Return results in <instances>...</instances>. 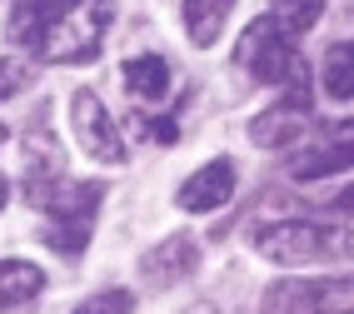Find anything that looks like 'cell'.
Returning <instances> with one entry per match:
<instances>
[{
	"label": "cell",
	"instance_id": "6da1fadb",
	"mask_svg": "<svg viewBox=\"0 0 354 314\" xmlns=\"http://www.w3.org/2000/svg\"><path fill=\"white\" fill-rule=\"evenodd\" d=\"M26 205L45 214V245L65 259H80L90 234H95V214L105 200V185L100 180H26Z\"/></svg>",
	"mask_w": 354,
	"mask_h": 314
},
{
	"label": "cell",
	"instance_id": "7a4b0ae2",
	"mask_svg": "<svg viewBox=\"0 0 354 314\" xmlns=\"http://www.w3.org/2000/svg\"><path fill=\"white\" fill-rule=\"evenodd\" d=\"M110 20H115L110 0H65V6L50 10L35 50L45 65H90L105 45Z\"/></svg>",
	"mask_w": 354,
	"mask_h": 314
},
{
	"label": "cell",
	"instance_id": "3957f363",
	"mask_svg": "<svg viewBox=\"0 0 354 314\" xmlns=\"http://www.w3.org/2000/svg\"><path fill=\"white\" fill-rule=\"evenodd\" d=\"M254 255L285 270H304V264H335L354 255V239L339 225L319 220H270L254 230Z\"/></svg>",
	"mask_w": 354,
	"mask_h": 314
},
{
	"label": "cell",
	"instance_id": "277c9868",
	"mask_svg": "<svg viewBox=\"0 0 354 314\" xmlns=\"http://www.w3.org/2000/svg\"><path fill=\"white\" fill-rule=\"evenodd\" d=\"M234 60H240L259 85L310 90V70H304V55H299L295 35L274 30L270 20H254V26L245 30V40H240V50H234Z\"/></svg>",
	"mask_w": 354,
	"mask_h": 314
},
{
	"label": "cell",
	"instance_id": "5b68a950",
	"mask_svg": "<svg viewBox=\"0 0 354 314\" xmlns=\"http://www.w3.org/2000/svg\"><path fill=\"white\" fill-rule=\"evenodd\" d=\"M259 314H354V275L279 279L265 289Z\"/></svg>",
	"mask_w": 354,
	"mask_h": 314
},
{
	"label": "cell",
	"instance_id": "8992f818",
	"mask_svg": "<svg viewBox=\"0 0 354 314\" xmlns=\"http://www.w3.org/2000/svg\"><path fill=\"white\" fill-rule=\"evenodd\" d=\"M70 130H75L80 150L100 165H125V135H120V120H110L100 90L80 85L70 95Z\"/></svg>",
	"mask_w": 354,
	"mask_h": 314
},
{
	"label": "cell",
	"instance_id": "52a82bcc",
	"mask_svg": "<svg viewBox=\"0 0 354 314\" xmlns=\"http://www.w3.org/2000/svg\"><path fill=\"white\" fill-rule=\"evenodd\" d=\"M234 190H240V170H234L230 155H220V160H205L200 170L180 185L175 205L190 210V214H209V210H225L234 200Z\"/></svg>",
	"mask_w": 354,
	"mask_h": 314
},
{
	"label": "cell",
	"instance_id": "ba28073f",
	"mask_svg": "<svg viewBox=\"0 0 354 314\" xmlns=\"http://www.w3.org/2000/svg\"><path fill=\"white\" fill-rule=\"evenodd\" d=\"M304 125H310V90H290V100H279L250 120V140L259 150H290L304 135Z\"/></svg>",
	"mask_w": 354,
	"mask_h": 314
},
{
	"label": "cell",
	"instance_id": "9c48e42d",
	"mask_svg": "<svg viewBox=\"0 0 354 314\" xmlns=\"http://www.w3.org/2000/svg\"><path fill=\"white\" fill-rule=\"evenodd\" d=\"M195 270H200V239L195 234H170V239H160V245H150L140 255V275H145L155 289L175 284V279L195 275Z\"/></svg>",
	"mask_w": 354,
	"mask_h": 314
},
{
	"label": "cell",
	"instance_id": "30bf717a",
	"mask_svg": "<svg viewBox=\"0 0 354 314\" xmlns=\"http://www.w3.org/2000/svg\"><path fill=\"white\" fill-rule=\"evenodd\" d=\"M349 165H354V120H344L335 135H324L315 150H304L290 165V175L295 180H324V175H335V170H349Z\"/></svg>",
	"mask_w": 354,
	"mask_h": 314
},
{
	"label": "cell",
	"instance_id": "8fae6325",
	"mask_svg": "<svg viewBox=\"0 0 354 314\" xmlns=\"http://www.w3.org/2000/svg\"><path fill=\"white\" fill-rule=\"evenodd\" d=\"M230 15H234V0H180V20H185V35H190L195 50L220 45Z\"/></svg>",
	"mask_w": 354,
	"mask_h": 314
},
{
	"label": "cell",
	"instance_id": "7c38bea8",
	"mask_svg": "<svg viewBox=\"0 0 354 314\" xmlns=\"http://www.w3.org/2000/svg\"><path fill=\"white\" fill-rule=\"evenodd\" d=\"M120 75H125V90H130L135 105H155L175 90V75H170V65H165V55H130Z\"/></svg>",
	"mask_w": 354,
	"mask_h": 314
},
{
	"label": "cell",
	"instance_id": "4fadbf2b",
	"mask_svg": "<svg viewBox=\"0 0 354 314\" xmlns=\"http://www.w3.org/2000/svg\"><path fill=\"white\" fill-rule=\"evenodd\" d=\"M45 295V270L35 259H0V309H20Z\"/></svg>",
	"mask_w": 354,
	"mask_h": 314
},
{
	"label": "cell",
	"instance_id": "5bb4252c",
	"mask_svg": "<svg viewBox=\"0 0 354 314\" xmlns=\"http://www.w3.org/2000/svg\"><path fill=\"white\" fill-rule=\"evenodd\" d=\"M319 90L335 105H354V40H335L319 65Z\"/></svg>",
	"mask_w": 354,
	"mask_h": 314
},
{
	"label": "cell",
	"instance_id": "9a60e30c",
	"mask_svg": "<svg viewBox=\"0 0 354 314\" xmlns=\"http://www.w3.org/2000/svg\"><path fill=\"white\" fill-rule=\"evenodd\" d=\"M20 150H26V180H55L65 175V150L50 130H30L20 140Z\"/></svg>",
	"mask_w": 354,
	"mask_h": 314
},
{
	"label": "cell",
	"instance_id": "2e32d148",
	"mask_svg": "<svg viewBox=\"0 0 354 314\" xmlns=\"http://www.w3.org/2000/svg\"><path fill=\"white\" fill-rule=\"evenodd\" d=\"M319 15H324V0H270V10H265L270 26L285 30V35H295V40L304 30H315Z\"/></svg>",
	"mask_w": 354,
	"mask_h": 314
},
{
	"label": "cell",
	"instance_id": "e0dca14e",
	"mask_svg": "<svg viewBox=\"0 0 354 314\" xmlns=\"http://www.w3.org/2000/svg\"><path fill=\"white\" fill-rule=\"evenodd\" d=\"M70 314H135V295H130V289H100V295H90Z\"/></svg>",
	"mask_w": 354,
	"mask_h": 314
},
{
	"label": "cell",
	"instance_id": "ac0fdd59",
	"mask_svg": "<svg viewBox=\"0 0 354 314\" xmlns=\"http://www.w3.org/2000/svg\"><path fill=\"white\" fill-rule=\"evenodd\" d=\"M130 135L135 140H155V145H170L175 135H180V125H175V120L170 115H130Z\"/></svg>",
	"mask_w": 354,
	"mask_h": 314
},
{
	"label": "cell",
	"instance_id": "d6986e66",
	"mask_svg": "<svg viewBox=\"0 0 354 314\" xmlns=\"http://www.w3.org/2000/svg\"><path fill=\"white\" fill-rule=\"evenodd\" d=\"M26 85H30V65L15 55H0V100H15Z\"/></svg>",
	"mask_w": 354,
	"mask_h": 314
},
{
	"label": "cell",
	"instance_id": "ffe728a7",
	"mask_svg": "<svg viewBox=\"0 0 354 314\" xmlns=\"http://www.w3.org/2000/svg\"><path fill=\"white\" fill-rule=\"evenodd\" d=\"M329 205H335L339 214H354V185H344V190H339V195L329 200Z\"/></svg>",
	"mask_w": 354,
	"mask_h": 314
},
{
	"label": "cell",
	"instance_id": "44dd1931",
	"mask_svg": "<svg viewBox=\"0 0 354 314\" xmlns=\"http://www.w3.org/2000/svg\"><path fill=\"white\" fill-rule=\"evenodd\" d=\"M6 200H10V180L0 175V210H6Z\"/></svg>",
	"mask_w": 354,
	"mask_h": 314
},
{
	"label": "cell",
	"instance_id": "7402d4cb",
	"mask_svg": "<svg viewBox=\"0 0 354 314\" xmlns=\"http://www.w3.org/2000/svg\"><path fill=\"white\" fill-rule=\"evenodd\" d=\"M190 314H215V309H209V304H195V309H190Z\"/></svg>",
	"mask_w": 354,
	"mask_h": 314
},
{
	"label": "cell",
	"instance_id": "603a6c76",
	"mask_svg": "<svg viewBox=\"0 0 354 314\" xmlns=\"http://www.w3.org/2000/svg\"><path fill=\"white\" fill-rule=\"evenodd\" d=\"M6 140H10V130H6V125H0V145H6Z\"/></svg>",
	"mask_w": 354,
	"mask_h": 314
}]
</instances>
